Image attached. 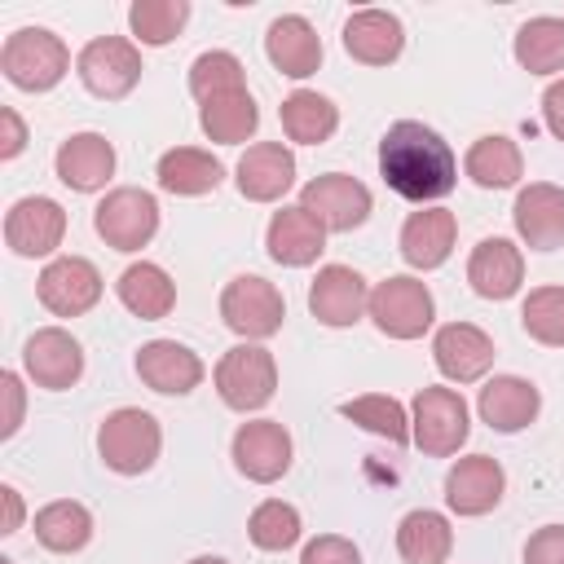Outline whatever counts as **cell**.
I'll use <instances>...</instances> for the list:
<instances>
[{
  "label": "cell",
  "instance_id": "cell-1",
  "mask_svg": "<svg viewBox=\"0 0 564 564\" xmlns=\"http://www.w3.org/2000/svg\"><path fill=\"white\" fill-rule=\"evenodd\" d=\"M379 176L392 194L419 207H436L458 185V159L436 128L397 119L379 141Z\"/></svg>",
  "mask_w": 564,
  "mask_h": 564
},
{
  "label": "cell",
  "instance_id": "cell-2",
  "mask_svg": "<svg viewBox=\"0 0 564 564\" xmlns=\"http://www.w3.org/2000/svg\"><path fill=\"white\" fill-rule=\"evenodd\" d=\"M0 70L22 93H48L70 70V48L48 26H18L0 48Z\"/></svg>",
  "mask_w": 564,
  "mask_h": 564
},
{
  "label": "cell",
  "instance_id": "cell-3",
  "mask_svg": "<svg viewBox=\"0 0 564 564\" xmlns=\"http://www.w3.org/2000/svg\"><path fill=\"white\" fill-rule=\"evenodd\" d=\"M159 449H163V427L150 410H137V405H119L101 419L97 427V454L110 471L119 476H141L159 463Z\"/></svg>",
  "mask_w": 564,
  "mask_h": 564
},
{
  "label": "cell",
  "instance_id": "cell-4",
  "mask_svg": "<svg viewBox=\"0 0 564 564\" xmlns=\"http://www.w3.org/2000/svg\"><path fill=\"white\" fill-rule=\"evenodd\" d=\"M212 383L220 392V401L238 414H251V410H264L278 392V361L264 344H238L229 348L216 370H212Z\"/></svg>",
  "mask_w": 564,
  "mask_h": 564
},
{
  "label": "cell",
  "instance_id": "cell-5",
  "mask_svg": "<svg viewBox=\"0 0 564 564\" xmlns=\"http://www.w3.org/2000/svg\"><path fill=\"white\" fill-rule=\"evenodd\" d=\"M220 322H225L234 335H242V344H260V339H269V335L282 330V322H286V300H282V291H278L269 278H260V273H238V278L220 291Z\"/></svg>",
  "mask_w": 564,
  "mask_h": 564
},
{
  "label": "cell",
  "instance_id": "cell-6",
  "mask_svg": "<svg viewBox=\"0 0 564 564\" xmlns=\"http://www.w3.org/2000/svg\"><path fill=\"white\" fill-rule=\"evenodd\" d=\"M366 317L379 326V335L388 339H419L432 330L436 322V300L427 291V282L410 278V273H392L370 291V308Z\"/></svg>",
  "mask_w": 564,
  "mask_h": 564
},
{
  "label": "cell",
  "instance_id": "cell-7",
  "mask_svg": "<svg viewBox=\"0 0 564 564\" xmlns=\"http://www.w3.org/2000/svg\"><path fill=\"white\" fill-rule=\"evenodd\" d=\"M471 419H467V401L454 388H419L414 405H410V441L427 454V458H449L467 445Z\"/></svg>",
  "mask_w": 564,
  "mask_h": 564
},
{
  "label": "cell",
  "instance_id": "cell-8",
  "mask_svg": "<svg viewBox=\"0 0 564 564\" xmlns=\"http://www.w3.org/2000/svg\"><path fill=\"white\" fill-rule=\"evenodd\" d=\"M141 70H145V66H141V48H137L132 40H123V35H97V40H88V44L79 48V57H75L79 84H84L93 97H101V101L128 97V93L137 88Z\"/></svg>",
  "mask_w": 564,
  "mask_h": 564
},
{
  "label": "cell",
  "instance_id": "cell-9",
  "mask_svg": "<svg viewBox=\"0 0 564 564\" xmlns=\"http://www.w3.org/2000/svg\"><path fill=\"white\" fill-rule=\"evenodd\" d=\"M93 229L115 251H141L159 234V203L150 189H137V185L106 189V198L93 212Z\"/></svg>",
  "mask_w": 564,
  "mask_h": 564
},
{
  "label": "cell",
  "instance_id": "cell-10",
  "mask_svg": "<svg viewBox=\"0 0 564 564\" xmlns=\"http://www.w3.org/2000/svg\"><path fill=\"white\" fill-rule=\"evenodd\" d=\"M300 207L326 229V234H352L370 220V189L357 181V176H344V172H326V176H313L304 189H300Z\"/></svg>",
  "mask_w": 564,
  "mask_h": 564
},
{
  "label": "cell",
  "instance_id": "cell-11",
  "mask_svg": "<svg viewBox=\"0 0 564 564\" xmlns=\"http://www.w3.org/2000/svg\"><path fill=\"white\" fill-rule=\"evenodd\" d=\"M66 238V212L57 198H44V194H26L9 207L4 216V247L22 260H48L57 256Z\"/></svg>",
  "mask_w": 564,
  "mask_h": 564
},
{
  "label": "cell",
  "instance_id": "cell-12",
  "mask_svg": "<svg viewBox=\"0 0 564 564\" xmlns=\"http://www.w3.org/2000/svg\"><path fill=\"white\" fill-rule=\"evenodd\" d=\"M35 295L53 317H84L101 300V273L84 256H53L35 278Z\"/></svg>",
  "mask_w": 564,
  "mask_h": 564
},
{
  "label": "cell",
  "instance_id": "cell-13",
  "mask_svg": "<svg viewBox=\"0 0 564 564\" xmlns=\"http://www.w3.org/2000/svg\"><path fill=\"white\" fill-rule=\"evenodd\" d=\"M22 375L35 388H48V392L75 388L79 375H84V348H79V339L70 330H62V326H40L22 344Z\"/></svg>",
  "mask_w": 564,
  "mask_h": 564
},
{
  "label": "cell",
  "instance_id": "cell-14",
  "mask_svg": "<svg viewBox=\"0 0 564 564\" xmlns=\"http://www.w3.org/2000/svg\"><path fill=\"white\" fill-rule=\"evenodd\" d=\"M234 467L251 480V485H273L291 471V432L278 419H251L234 432Z\"/></svg>",
  "mask_w": 564,
  "mask_h": 564
},
{
  "label": "cell",
  "instance_id": "cell-15",
  "mask_svg": "<svg viewBox=\"0 0 564 564\" xmlns=\"http://www.w3.org/2000/svg\"><path fill=\"white\" fill-rule=\"evenodd\" d=\"M370 308V286L357 269L348 264H322L313 286H308V313L330 326V330H344V326H357Z\"/></svg>",
  "mask_w": 564,
  "mask_h": 564
},
{
  "label": "cell",
  "instance_id": "cell-16",
  "mask_svg": "<svg viewBox=\"0 0 564 564\" xmlns=\"http://www.w3.org/2000/svg\"><path fill=\"white\" fill-rule=\"evenodd\" d=\"M432 361L449 383H476L494 366V339L476 322H445L432 335Z\"/></svg>",
  "mask_w": 564,
  "mask_h": 564
},
{
  "label": "cell",
  "instance_id": "cell-17",
  "mask_svg": "<svg viewBox=\"0 0 564 564\" xmlns=\"http://www.w3.org/2000/svg\"><path fill=\"white\" fill-rule=\"evenodd\" d=\"M507 471L489 454H467L445 471V502L454 516H485L502 502Z\"/></svg>",
  "mask_w": 564,
  "mask_h": 564
},
{
  "label": "cell",
  "instance_id": "cell-18",
  "mask_svg": "<svg viewBox=\"0 0 564 564\" xmlns=\"http://www.w3.org/2000/svg\"><path fill=\"white\" fill-rule=\"evenodd\" d=\"M516 234L529 251H555L564 247V189L551 181H533L516 194L511 207Z\"/></svg>",
  "mask_w": 564,
  "mask_h": 564
},
{
  "label": "cell",
  "instance_id": "cell-19",
  "mask_svg": "<svg viewBox=\"0 0 564 564\" xmlns=\"http://www.w3.org/2000/svg\"><path fill=\"white\" fill-rule=\"evenodd\" d=\"M53 172L66 189L75 194H97L110 185L115 176V145L101 132H75L57 145L53 154Z\"/></svg>",
  "mask_w": 564,
  "mask_h": 564
},
{
  "label": "cell",
  "instance_id": "cell-20",
  "mask_svg": "<svg viewBox=\"0 0 564 564\" xmlns=\"http://www.w3.org/2000/svg\"><path fill=\"white\" fill-rule=\"evenodd\" d=\"M238 194L247 203H278L295 185V154L282 141H256L234 167Z\"/></svg>",
  "mask_w": 564,
  "mask_h": 564
},
{
  "label": "cell",
  "instance_id": "cell-21",
  "mask_svg": "<svg viewBox=\"0 0 564 564\" xmlns=\"http://www.w3.org/2000/svg\"><path fill=\"white\" fill-rule=\"evenodd\" d=\"M137 375L150 392H163V397H185L203 383V361L194 348L176 344V339H150L141 344L137 352Z\"/></svg>",
  "mask_w": 564,
  "mask_h": 564
},
{
  "label": "cell",
  "instance_id": "cell-22",
  "mask_svg": "<svg viewBox=\"0 0 564 564\" xmlns=\"http://www.w3.org/2000/svg\"><path fill=\"white\" fill-rule=\"evenodd\" d=\"M467 282L480 300H511L524 282V251L511 238H480L467 256Z\"/></svg>",
  "mask_w": 564,
  "mask_h": 564
},
{
  "label": "cell",
  "instance_id": "cell-23",
  "mask_svg": "<svg viewBox=\"0 0 564 564\" xmlns=\"http://www.w3.org/2000/svg\"><path fill=\"white\" fill-rule=\"evenodd\" d=\"M454 238H458V220L449 207H419L401 225V260L423 273L441 269L454 251Z\"/></svg>",
  "mask_w": 564,
  "mask_h": 564
},
{
  "label": "cell",
  "instance_id": "cell-24",
  "mask_svg": "<svg viewBox=\"0 0 564 564\" xmlns=\"http://www.w3.org/2000/svg\"><path fill=\"white\" fill-rule=\"evenodd\" d=\"M538 410H542V392L520 375H494L476 397V414L494 432H524L538 419Z\"/></svg>",
  "mask_w": 564,
  "mask_h": 564
},
{
  "label": "cell",
  "instance_id": "cell-25",
  "mask_svg": "<svg viewBox=\"0 0 564 564\" xmlns=\"http://www.w3.org/2000/svg\"><path fill=\"white\" fill-rule=\"evenodd\" d=\"M405 48V26L388 9H357L344 22V53L361 66H388Z\"/></svg>",
  "mask_w": 564,
  "mask_h": 564
},
{
  "label": "cell",
  "instance_id": "cell-26",
  "mask_svg": "<svg viewBox=\"0 0 564 564\" xmlns=\"http://www.w3.org/2000/svg\"><path fill=\"white\" fill-rule=\"evenodd\" d=\"M264 53H269L273 70H282L286 79H308L322 66V35L313 31L308 18L282 13L264 31Z\"/></svg>",
  "mask_w": 564,
  "mask_h": 564
},
{
  "label": "cell",
  "instance_id": "cell-27",
  "mask_svg": "<svg viewBox=\"0 0 564 564\" xmlns=\"http://www.w3.org/2000/svg\"><path fill=\"white\" fill-rule=\"evenodd\" d=\"M264 247L282 269H304L326 251V229L295 203V207H282V212L269 216Z\"/></svg>",
  "mask_w": 564,
  "mask_h": 564
},
{
  "label": "cell",
  "instance_id": "cell-28",
  "mask_svg": "<svg viewBox=\"0 0 564 564\" xmlns=\"http://www.w3.org/2000/svg\"><path fill=\"white\" fill-rule=\"evenodd\" d=\"M115 291H119V304H123L132 317H141V322H159V317H167V313L176 308V282H172L167 269L154 264V260L128 264V269L119 273V282H115Z\"/></svg>",
  "mask_w": 564,
  "mask_h": 564
},
{
  "label": "cell",
  "instance_id": "cell-29",
  "mask_svg": "<svg viewBox=\"0 0 564 564\" xmlns=\"http://www.w3.org/2000/svg\"><path fill=\"white\" fill-rule=\"evenodd\" d=\"M154 176H159V189H167L176 198H198V194H212L225 181V163L212 150L176 145V150H167L159 159Z\"/></svg>",
  "mask_w": 564,
  "mask_h": 564
},
{
  "label": "cell",
  "instance_id": "cell-30",
  "mask_svg": "<svg viewBox=\"0 0 564 564\" xmlns=\"http://www.w3.org/2000/svg\"><path fill=\"white\" fill-rule=\"evenodd\" d=\"M278 119H282V132L286 141L295 145H322L335 137L339 128V106L313 88H295L282 106H278Z\"/></svg>",
  "mask_w": 564,
  "mask_h": 564
},
{
  "label": "cell",
  "instance_id": "cell-31",
  "mask_svg": "<svg viewBox=\"0 0 564 564\" xmlns=\"http://www.w3.org/2000/svg\"><path fill=\"white\" fill-rule=\"evenodd\" d=\"M35 542L53 555H75L93 542V511L75 498H57V502H44L35 511Z\"/></svg>",
  "mask_w": 564,
  "mask_h": 564
},
{
  "label": "cell",
  "instance_id": "cell-32",
  "mask_svg": "<svg viewBox=\"0 0 564 564\" xmlns=\"http://www.w3.org/2000/svg\"><path fill=\"white\" fill-rule=\"evenodd\" d=\"M198 128L216 145H242L260 128V106H256V97L247 88L220 93V97H212V101L198 106Z\"/></svg>",
  "mask_w": 564,
  "mask_h": 564
},
{
  "label": "cell",
  "instance_id": "cell-33",
  "mask_svg": "<svg viewBox=\"0 0 564 564\" xmlns=\"http://www.w3.org/2000/svg\"><path fill=\"white\" fill-rule=\"evenodd\" d=\"M463 172L471 176V185L480 189H507L524 176V154L511 137L502 132H489V137H476L467 159H463Z\"/></svg>",
  "mask_w": 564,
  "mask_h": 564
},
{
  "label": "cell",
  "instance_id": "cell-34",
  "mask_svg": "<svg viewBox=\"0 0 564 564\" xmlns=\"http://www.w3.org/2000/svg\"><path fill=\"white\" fill-rule=\"evenodd\" d=\"M449 551H454V529H449V520L441 511L419 507V511L401 516V524H397V555L405 564H445Z\"/></svg>",
  "mask_w": 564,
  "mask_h": 564
},
{
  "label": "cell",
  "instance_id": "cell-35",
  "mask_svg": "<svg viewBox=\"0 0 564 564\" xmlns=\"http://www.w3.org/2000/svg\"><path fill=\"white\" fill-rule=\"evenodd\" d=\"M516 62L529 70V75H560L564 70V18H529L520 31H516Z\"/></svg>",
  "mask_w": 564,
  "mask_h": 564
},
{
  "label": "cell",
  "instance_id": "cell-36",
  "mask_svg": "<svg viewBox=\"0 0 564 564\" xmlns=\"http://www.w3.org/2000/svg\"><path fill=\"white\" fill-rule=\"evenodd\" d=\"M339 414H344L348 423H357V427H366V432L392 441V445H405V441H410V414H405V405H401L397 397H388V392H366V397L339 401Z\"/></svg>",
  "mask_w": 564,
  "mask_h": 564
},
{
  "label": "cell",
  "instance_id": "cell-37",
  "mask_svg": "<svg viewBox=\"0 0 564 564\" xmlns=\"http://www.w3.org/2000/svg\"><path fill=\"white\" fill-rule=\"evenodd\" d=\"M185 22H189V0H132L128 9V26L145 48L172 44Z\"/></svg>",
  "mask_w": 564,
  "mask_h": 564
},
{
  "label": "cell",
  "instance_id": "cell-38",
  "mask_svg": "<svg viewBox=\"0 0 564 564\" xmlns=\"http://www.w3.org/2000/svg\"><path fill=\"white\" fill-rule=\"evenodd\" d=\"M304 524H300V511L282 498H264L251 516H247V538L260 546V551H291L300 542Z\"/></svg>",
  "mask_w": 564,
  "mask_h": 564
},
{
  "label": "cell",
  "instance_id": "cell-39",
  "mask_svg": "<svg viewBox=\"0 0 564 564\" xmlns=\"http://www.w3.org/2000/svg\"><path fill=\"white\" fill-rule=\"evenodd\" d=\"M520 326L546 348H564V286H533L520 304Z\"/></svg>",
  "mask_w": 564,
  "mask_h": 564
},
{
  "label": "cell",
  "instance_id": "cell-40",
  "mask_svg": "<svg viewBox=\"0 0 564 564\" xmlns=\"http://www.w3.org/2000/svg\"><path fill=\"white\" fill-rule=\"evenodd\" d=\"M238 88H247V75H242V62L234 53L212 48V53H198L189 62V93L198 106L220 97V93H238Z\"/></svg>",
  "mask_w": 564,
  "mask_h": 564
},
{
  "label": "cell",
  "instance_id": "cell-41",
  "mask_svg": "<svg viewBox=\"0 0 564 564\" xmlns=\"http://www.w3.org/2000/svg\"><path fill=\"white\" fill-rule=\"evenodd\" d=\"M300 564H361V551L339 533H317L300 551Z\"/></svg>",
  "mask_w": 564,
  "mask_h": 564
},
{
  "label": "cell",
  "instance_id": "cell-42",
  "mask_svg": "<svg viewBox=\"0 0 564 564\" xmlns=\"http://www.w3.org/2000/svg\"><path fill=\"white\" fill-rule=\"evenodd\" d=\"M524 564H564V524H542L524 542Z\"/></svg>",
  "mask_w": 564,
  "mask_h": 564
},
{
  "label": "cell",
  "instance_id": "cell-43",
  "mask_svg": "<svg viewBox=\"0 0 564 564\" xmlns=\"http://www.w3.org/2000/svg\"><path fill=\"white\" fill-rule=\"evenodd\" d=\"M0 392H4V401H9L0 436L9 441V436H13L18 427H22V401H26V392H22V375H18V370H4V375H0Z\"/></svg>",
  "mask_w": 564,
  "mask_h": 564
},
{
  "label": "cell",
  "instance_id": "cell-44",
  "mask_svg": "<svg viewBox=\"0 0 564 564\" xmlns=\"http://www.w3.org/2000/svg\"><path fill=\"white\" fill-rule=\"evenodd\" d=\"M22 150H26V123L18 119L13 106H4V110H0V159L9 163V159H18Z\"/></svg>",
  "mask_w": 564,
  "mask_h": 564
},
{
  "label": "cell",
  "instance_id": "cell-45",
  "mask_svg": "<svg viewBox=\"0 0 564 564\" xmlns=\"http://www.w3.org/2000/svg\"><path fill=\"white\" fill-rule=\"evenodd\" d=\"M542 119H546L551 137L564 141V79H555V84L542 93Z\"/></svg>",
  "mask_w": 564,
  "mask_h": 564
},
{
  "label": "cell",
  "instance_id": "cell-46",
  "mask_svg": "<svg viewBox=\"0 0 564 564\" xmlns=\"http://www.w3.org/2000/svg\"><path fill=\"white\" fill-rule=\"evenodd\" d=\"M0 502H4V524H0V533H18V529H22V516H26L22 494H18L13 485H0Z\"/></svg>",
  "mask_w": 564,
  "mask_h": 564
},
{
  "label": "cell",
  "instance_id": "cell-47",
  "mask_svg": "<svg viewBox=\"0 0 564 564\" xmlns=\"http://www.w3.org/2000/svg\"><path fill=\"white\" fill-rule=\"evenodd\" d=\"M189 564H229V560H225V555H194Z\"/></svg>",
  "mask_w": 564,
  "mask_h": 564
}]
</instances>
